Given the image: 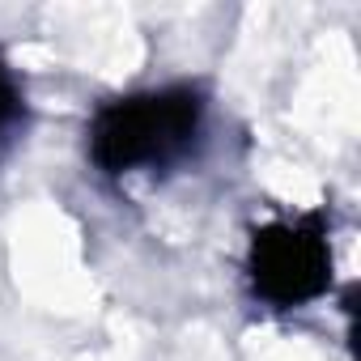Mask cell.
I'll use <instances>...</instances> for the list:
<instances>
[{"label":"cell","instance_id":"obj_3","mask_svg":"<svg viewBox=\"0 0 361 361\" xmlns=\"http://www.w3.org/2000/svg\"><path fill=\"white\" fill-rule=\"evenodd\" d=\"M22 111H26V98H22V81L13 73V64L0 56V145L13 136V128L22 123Z\"/></svg>","mask_w":361,"mask_h":361},{"label":"cell","instance_id":"obj_1","mask_svg":"<svg viewBox=\"0 0 361 361\" xmlns=\"http://www.w3.org/2000/svg\"><path fill=\"white\" fill-rule=\"evenodd\" d=\"M204 111H209L204 90L188 81L111 98L90 115L85 128L90 161L111 178L166 170L196 149L204 132Z\"/></svg>","mask_w":361,"mask_h":361},{"label":"cell","instance_id":"obj_2","mask_svg":"<svg viewBox=\"0 0 361 361\" xmlns=\"http://www.w3.org/2000/svg\"><path fill=\"white\" fill-rule=\"evenodd\" d=\"M251 293L276 310L310 306L331 285V238L323 213L276 217L251 234L247 247Z\"/></svg>","mask_w":361,"mask_h":361}]
</instances>
